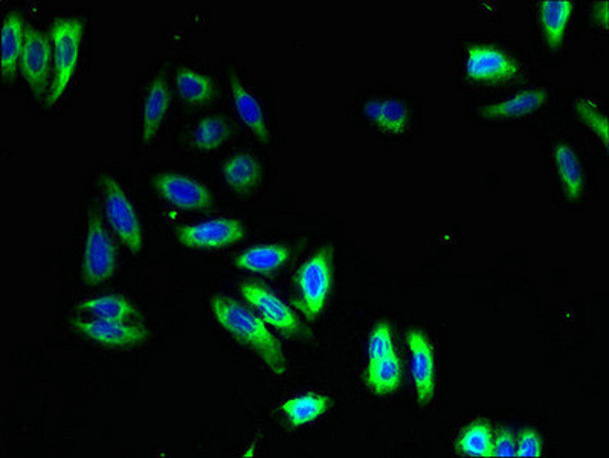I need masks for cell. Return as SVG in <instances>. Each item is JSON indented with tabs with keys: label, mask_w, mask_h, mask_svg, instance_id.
I'll return each instance as SVG.
<instances>
[{
	"label": "cell",
	"mask_w": 609,
	"mask_h": 458,
	"mask_svg": "<svg viewBox=\"0 0 609 458\" xmlns=\"http://www.w3.org/2000/svg\"><path fill=\"white\" fill-rule=\"evenodd\" d=\"M519 66L506 52L493 45H471L466 59V74L483 83H504L518 75Z\"/></svg>",
	"instance_id": "obj_10"
},
{
	"label": "cell",
	"mask_w": 609,
	"mask_h": 458,
	"mask_svg": "<svg viewBox=\"0 0 609 458\" xmlns=\"http://www.w3.org/2000/svg\"><path fill=\"white\" fill-rule=\"evenodd\" d=\"M25 30L22 14L13 11L5 17L2 25V72L5 78H13L19 68Z\"/></svg>",
	"instance_id": "obj_17"
},
{
	"label": "cell",
	"mask_w": 609,
	"mask_h": 458,
	"mask_svg": "<svg viewBox=\"0 0 609 458\" xmlns=\"http://www.w3.org/2000/svg\"><path fill=\"white\" fill-rule=\"evenodd\" d=\"M458 451L471 457H492L493 436L489 423L478 420L464 429L457 442Z\"/></svg>",
	"instance_id": "obj_27"
},
{
	"label": "cell",
	"mask_w": 609,
	"mask_h": 458,
	"mask_svg": "<svg viewBox=\"0 0 609 458\" xmlns=\"http://www.w3.org/2000/svg\"><path fill=\"white\" fill-rule=\"evenodd\" d=\"M545 101H547V92L542 89H530V91L519 92L515 97L501 101V103L484 106L481 109V115L489 120L522 117V115H529L544 106Z\"/></svg>",
	"instance_id": "obj_19"
},
{
	"label": "cell",
	"mask_w": 609,
	"mask_h": 458,
	"mask_svg": "<svg viewBox=\"0 0 609 458\" xmlns=\"http://www.w3.org/2000/svg\"><path fill=\"white\" fill-rule=\"evenodd\" d=\"M101 185L104 191V208L110 226L116 236L120 237L121 242L136 254L144 245V237L132 200L127 196L123 185L107 173L101 176Z\"/></svg>",
	"instance_id": "obj_4"
},
{
	"label": "cell",
	"mask_w": 609,
	"mask_h": 458,
	"mask_svg": "<svg viewBox=\"0 0 609 458\" xmlns=\"http://www.w3.org/2000/svg\"><path fill=\"white\" fill-rule=\"evenodd\" d=\"M400 381H402V365L396 353L387 358L368 362L365 382L377 396L394 393L400 387Z\"/></svg>",
	"instance_id": "obj_22"
},
{
	"label": "cell",
	"mask_w": 609,
	"mask_h": 458,
	"mask_svg": "<svg viewBox=\"0 0 609 458\" xmlns=\"http://www.w3.org/2000/svg\"><path fill=\"white\" fill-rule=\"evenodd\" d=\"M289 260V249L280 243L257 245L237 255V268L251 272H274Z\"/></svg>",
	"instance_id": "obj_18"
},
{
	"label": "cell",
	"mask_w": 609,
	"mask_h": 458,
	"mask_svg": "<svg viewBox=\"0 0 609 458\" xmlns=\"http://www.w3.org/2000/svg\"><path fill=\"white\" fill-rule=\"evenodd\" d=\"M229 86H231L232 100L236 106L239 117L243 123L254 132L255 136L263 142L269 141V129L266 124L265 112L261 107L260 101L257 100L254 94L246 88L236 74L229 75Z\"/></svg>",
	"instance_id": "obj_14"
},
{
	"label": "cell",
	"mask_w": 609,
	"mask_h": 458,
	"mask_svg": "<svg viewBox=\"0 0 609 458\" xmlns=\"http://www.w3.org/2000/svg\"><path fill=\"white\" fill-rule=\"evenodd\" d=\"M492 457H516V442L510 429H501L493 439Z\"/></svg>",
	"instance_id": "obj_31"
},
{
	"label": "cell",
	"mask_w": 609,
	"mask_h": 458,
	"mask_svg": "<svg viewBox=\"0 0 609 458\" xmlns=\"http://www.w3.org/2000/svg\"><path fill=\"white\" fill-rule=\"evenodd\" d=\"M576 112L580 120L584 121L597 136L602 138L603 144L608 146V120L602 113L587 101H577Z\"/></svg>",
	"instance_id": "obj_29"
},
{
	"label": "cell",
	"mask_w": 609,
	"mask_h": 458,
	"mask_svg": "<svg viewBox=\"0 0 609 458\" xmlns=\"http://www.w3.org/2000/svg\"><path fill=\"white\" fill-rule=\"evenodd\" d=\"M77 310L91 313L92 317L100 320L129 321L138 317V310L132 301L121 295H101V297L87 298L77 304Z\"/></svg>",
	"instance_id": "obj_23"
},
{
	"label": "cell",
	"mask_w": 609,
	"mask_h": 458,
	"mask_svg": "<svg viewBox=\"0 0 609 458\" xmlns=\"http://www.w3.org/2000/svg\"><path fill=\"white\" fill-rule=\"evenodd\" d=\"M573 13L571 0H545L541 4V25L545 40L551 49H559L564 43L568 20Z\"/></svg>",
	"instance_id": "obj_21"
},
{
	"label": "cell",
	"mask_w": 609,
	"mask_h": 458,
	"mask_svg": "<svg viewBox=\"0 0 609 458\" xmlns=\"http://www.w3.org/2000/svg\"><path fill=\"white\" fill-rule=\"evenodd\" d=\"M171 95L164 75L158 74L150 81L149 89L145 92L144 109H142L141 136L145 146L155 138L161 129L168 109Z\"/></svg>",
	"instance_id": "obj_13"
},
{
	"label": "cell",
	"mask_w": 609,
	"mask_h": 458,
	"mask_svg": "<svg viewBox=\"0 0 609 458\" xmlns=\"http://www.w3.org/2000/svg\"><path fill=\"white\" fill-rule=\"evenodd\" d=\"M594 13H596V20L602 22L603 25H608L609 11L608 2H606V0H603V2H600V4L597 5L596 10H594Z\"/></svg>",
	"instance_id": "obj_32"
},
{
	"label": "cell",
	"mask_w": 609,
	"mask_h": 458,
	"mask_svg": "<svg viewBox=\"0 0 609 458\" xmlns=\"http://www.w3.org/2000/svg\"><path fill=\"white\" fill-rule=\"evenodd\" d=\"M222 175L231 190L237 193H249L260 184L261 164L252 153H236L226 159Z\"/></svg>",
	"instance_id": "obj_16"
},
{
	"label": "cell",
	"mask_w": 609,
	"mask_h": 458,
	"mask_svg": "<svg viewBox=\"0 0 609 458\" xmlns=\"http://www.w3.org/2000/svg\"><path fill=\"white\" fill-rule=\"evenodd\" d=\"M116 269V246L98 213L91 211L87 220L81 277L87 284L109 280Z\"/></svg>",
	"instance_id": "obj_5"
},
{
	"label": "cell",
	"mask_w": 609,
	"mask_h": 458,
	"mask_svg": "<svg viewBox=\"0 0 609 458\" xmlns=\"http://www.w3.org/2000/svg\"><path fill=\"white\" fill-rule=\"evenodd\" d=\"M368 361H377V359L387 358V356L396 353L394 350L393 332L387 321L376 324L370 339H368Z\"/></svg>",
	"instance_id": "obj_28"
},
{
	"label": "cell",
	"mask_w": 609,
	"mask_h": 458,
	"mask_svg": "<svg viewBox=\"0 0 609 458\" xmlns=\"http://www.w3.org/2000/svg\"><path fill=\"white\" fill-rule=\"evenodd\" d=\"M330 407L332 400L326 394L307 393L284 400L280 410L292 428H300L321 419Z\"/></svg>",
	"instance_id": "obj_15"
},
{
	"label": "cell",
	"mask_w": 609,
	"mask_h": 458,
	"mask_svg": "<svg viewBox=\"0 0 609 458\" xmlns=\"http://www.w3.org/2000/svg\"><path fill=\"white\" fill-rule=\"evenodd\" d=\"M542 454V440L535 429H524L516 443V457L535 458Z\"/></svg>",
	"instance_id": "obj_30"
},
{
	"label": "cell",
	"mask_w": 609,
	"mask_h": 458,
	"mask_svg": "<svg viewBox=\"0 0 609 458\" xmlns=\"http://www.w3.org/2000/svg\"><path fill=\"white\" fill-rule=\"evenodd\" d=\"M52 55V42L48 34L36 26L26 25L20 69L37 97L48 92L51 62L54 60Z\"/></svg>",
	"instance_id": "obj_7"
},
{
	"label": "cell",
	"mask_w": 609,
	"mask_h": 458,
	"mask_svg": "<svg viewBox=\"0 0 609 458\" xmlns=\"http://www.w3.org/2000/svg\"><path fill=\"white\" fill-rule=\"evenodd\" d=\"M555 162L565 193L570 199H577L584 191V171L576 153L565 142H559L555 149Z\"/></svg>",
	"instance_id": "obj_25"
},
{
	"label": "cell",
	"mask_w": 609,
	"mask_h": 458,
	"mask_svg": "<svg viewBox=\"0 0 609 458\" xmlns=\"http://www.w3.org/2000/svg\"><path fill=\"white\" fill-rule=\"evenodd\" d=\"M242 297L260 313L266 323L286 335L297 336L303 332L300 320L275 292L257 281H243L239 288Z\"/></svg>",
	"instance_id": "obj_8"
},
{
	"label": "cell",
	"mask_w": 609,
	"mask_h": 458,
	"mask_svg": "<svg viewBox=\"0 0 609 458\" xmlns=\"http://www.w3.org/2000/svg\"><path fill=\"white\" fill-rule=\"evenodd\" d=\"M84 19L77 16L55 17L49 28L52 42V59H54V77L49 89L48 101L54 104L62 98L74 75L80 57L81 37H83Z\"/></svg>",
	"instance_id": "obj_2"
},
{
	"label": "cell",
	"mask_w": 609,
	"mask_h": 458,
	"mask_svg": "<svg viewBox=\"0 0 609 458\" xmlns=\"http://www.w3.org/2000/svg\"><path fill=\"white\" fill-rule=\"evenodd\" d=\"M174 83L181 97L191 103H205L216 94L213 78L187 66L176 71Z\"/></svg>",
	"instance_id": "obj_26"
},
{
	"label": "cell",
	"mask_w": 609,
	"mask_h": 458,
	"mask_svg": "<svg viewBox=\"0 0 609 458\" xmlns=\"http://www.w3.org/2000/svg\"><path fill=\"white\" fill-rule=\"evenodd\" d=\"M176 236L179 242L188 248H225L245 239L246 228L234 217H214L203 222L179 226Z\"/></svg>",
	"instance_id": "obj_6"
},
{
	"label": "cell",
	"mask_w": 609,
	"mask_h": 458,
	"mask_svg": "<svg viewBox=\"0 0 609 458\" xmlns=\"http://www.w3.org/2000/svg\"><path fill=\"white\" fill-rule=\"evenodd\" d=\"M231 133V123L225 117L208 115L194 126L193 132H191V142L196 149L210 152V150H216L223 146L228 141Z\"/></svg>",
	"instance_id": "obj_24"
},
{
	"label": "cell",
	"mask_w": 609,
	"mask_h": 458,
	"mask_svg": "<svg viewBox=\"0 0 609 458\" xmlns=\"http://www.w3.org/2000/svg\"><path fill=\"white\" fill-rule=\"evenodd\" d=\"M211 312L220 327L243 346L260 356L266 367L278 378L286 375L287 364L283 347L265 321L237 300L226 295L211 298Z\"/></svg>",
	"instance_id": "obj_1"
},
{
	"label": "cell",
	"mask_w": 609,
	"mask_h": 458,
	"mask_svg": "<svg viewBox=\"0 0 609 458\" xmlns=\"http://www.w3.org/2000/svg\"><path fill=\"white\" fill-rule=\"evenodd\" d=\"M72 329L109 347H133L149 339V330L123 320H74Z\"/></svg>",
	"instance_id": "obj_11"
},
{
	"label": "cell",
	"mask_w": 609,
	"mask_h": 458,
	"mask_svg": "<svg viewBox=\"0 0 609 458\" xmlns=\"http://www.w3.org/2000/svg\"><path fill=\"white\" fill-rule=\"evenodd\" d=\"M371 123L390 135H402L408 127V109L399 100H371L364 106Z\"/></svg>",
	"instance_id": "obj_20"
},
{
	"label": "cell",
	"mask_w": 609,
	"mask_h": 458,
	"mask_svg": "<svg viewBox=\"0 0 609 458\" xmlns=\"http://www.w3.org/2000/svg\"><path fill=\"white\" fill-rule=\"evenodd\" d=\"M411 353V376L420 405H428L435 391L434 350L428 336L420 330H410L406 335Z\"/></svg>",
	"instance_id": "obj_12"
},
{
	"label": "cell",
	"mask_w": 609,
	"mask_h": 458,
	"mask_svg": "<svg viewBox=\"0 0 609 458\" xmlns=\"http://www.w3.org/2000/svg\"><path fill=\"white\" fill-rule=\"evenodd\" d=\"M333 251L321 248L301 265L297 274V306L307 320H315L326 306L327 297L332 289Z\"/></svg>",
	"instance_id": "obj_3"
},
{
	"label": "cell",
	"mask_w": 609,
	"mask_h": 458,
	"mask_svg": "<svg viewBox=\"0 0 609 458\" xmlns=\"http://www.w3.org/2000/svg\"><path fill=\"white\" fill-rule=\"evenodd\" d=\"M153 184L158 193L174 207L182 210H207L213 207V193L208 190L207 185L191 176L165 171L155 176Z\"/></svg>",
	"instance_id": "obj_9"
}]
</instances>
